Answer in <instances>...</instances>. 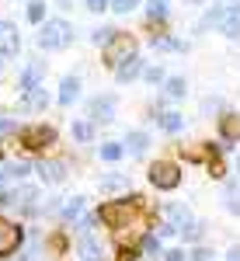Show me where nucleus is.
Returning <instances> with one entry per match:
<instances>
[{"label": "nucleus", "instance_id": "obj_1", "mask_svg": "<svg viewBox=\"0 0 240 261\" xmlns=\"http://www.w3.org/2000/svg\"><path fill=\"white\" fill-rule=\"evenodd\" d=\"M140 195H132V199H119V202H108V205H101L98 220L104 226H112V230H122V226H129V220L140 213Z\"/></svg>", "mask_w": 240, "mask_h": 261}, {"label": "nucleus", "instance_id": "obj_2", "mask_svg": "<svg viewBox=\"0 0 240 261\" xmlns=\"http://www.w3.org/2000/svg\"><path fill=\"white\" fill-rule=\"evenodd\" d=\"M39 49H66L73 42V28L66 24L63 18H52V21H42L39 28Z\"/></svg>", "mask_w": 240, "mask_h": 261}, {"label": "nucleus", "instance_id": "obj_3", "mask_svg": "<svg viewBox=\"0 0 240 261\" xmlns=\"http://www.w3.org/2000/svg\"><path fill=\"white\" fill-rule=\"evenodd\" d=\"M150 185L160 188V192H174L181 185V167L174 161H157L150 164Z\"/></svg>", "mask_w": 240, "mask_h": 261}, {"label": "nucleus", "instance_id": "obj_4", "mask_svg": "<svg viewBox=\"0 0 240 261\" xmlns=\"http://www.w3.org/2000/svg\"><path fill=\"white\" fill-rule=\"evenodd\" d=\"M132 53H136V45H132V39H129V35H119V32L112 35V42H108V45H101V56H104V66H112V70H115V66H119L122 60H129Z\"/></svg>", "mask_w": 240, "mask_h": 261}, {"label": "nucleus", "instance_id": "obj_5", "mask_svg": "<svg viewBox=\"0 0 240 261\" xmlns=\"http://www.w3.org/2000/svg\"><path fill=\"white\" fill-rule=\"evenodd\" d=\"M18 133L28 150H45V146L56 143V129H49V125H28V129H18Z\"/></svg>", "mask_w": 240, "mask_h": 261}, {"label": "nucleus", "instance_id": "obj_6", "mask_svg": "<svg viewBox=\"0 0 240 261\" xmlns=\"http://www.w3.org/2000/svg\"><path fill=\"white\" fill-rule=\"evenodd\" d=\"M21 241H24L21 226H14V223H7V220H0V258H11V254L21 247Z\"/></svg>", "mask_w": 240, "mask_h": 261}, {"label": "nucleus", "instance_id": "obj_7", "mask_svg": "<svg viewBox=\"0 0 240 261\" xmlns=\"http://www.w3.org/2000/svg\"><path fill=\"white\" fill-rule=\"evenodd\" d=\"M87 112H91V119H94V122H112V119H115V98H112V94L94 98L91 105H87Z\"/></svg>", "mask_w": 240, "mask_h": 261}, {"label": "nucleus", "instance_id": "obj_8", "mask_svg": "<svg viewBox=\"0 0 240 261\" xmlns=\"http://www.w3.org/2000/svg\"><path fill=\"white\" fill-rule=\"evenodd\" d=\"M140 73H143V60L136 56V53H132L129 60H122L119 66H115V77H119V84H132L136 77H140Z\"/></svg>", "mask_w": 240, "mask_h": 261}, {"label": "nucleus", "instance_id": "obj_9", "mask_svg": "<svg viewBox=\"0 0 240 261\" xmlns=\"http://www.w3.org/2000/svg\"><path fill=\"white\" fill-rule=\"evenodd\" d=\"M35 171H39V178L49 181V185H60V181L66 178V164H60V161H39Z\"/></svg>", "mask_w": 240, "mask_h": 261}, {"label": "nucleus", "instance_id": "obj_10", "mask_svg": "<svg viewBox=\"0 0 240 261\" xmlns=\"http://www.w3.org/2000/svg\"><path fill=\"white\" fill-rule=\"evenodd\" d=\"M45 105H49V94H45V87H32V91H24V98H21V112H42V108H45Z\"/></svg>", "mask_w": 240, "mask_h": 261}, {"label": "nucleus", "instance_id": "obj_11", "mask_svg": "<svg viewBox=\"0 0 240 261\" xmlns=\"http://www.w3.org/2000/svg\"><path fill=\"white\" fill-rule=\"evenodd\" d=\"M77 251H80V258H84V261H101V244L91 237V230H80Z\"/></svg>", "mask_w": 240, "mask_h": 261}, {"label": "nucleus", "instance_id": "obj_12", "mask_svg": "<svg viewBox=\"0 0 240 261\" xmlns=\"http://www.w3.org/2000/svg\"><path fill=\"white\" fill-rule=\"evenodd\" d=\"M42 77H45V63L35 60V63H32V66H28V70L18 77V91H32V87H39Z\"/></svg>", "mask_w": 240, "mask_h": 261}, {"label": "nucleus", "instance_id": "obj_13", "mask_svg": "<svg viewBox=\"0 0 240 261\" xmlns=\"http://www.w3.org/2000/svg\"><path fill=\"white\" fill-rule=\"evenodd\" d=\"M220 133H223V140H226V143H240V115H233V112H223Z\"/></svg>", "mask_w": 240, "mask_h": 261}, {"label": "nucleus", "instance_id": "obj_14", "mask_svg": "<svg viewBox=\"0 0 240 261\" xmlns=\"http://www.w3.org/2000/svg\"><path fill=\"white\" fill-rule=\"evenodd\" d=\"M220 28H223V35H226V39H237V35H240V4L226 7V14H223Z\"/></svg>", "mask_w": 240, "mask_h": 261}, {"label": "nucleus", "instance_id": "obj_15", "mask_svg": "<svg viewBox=\"0 0 240 261\" xmlns=\"http://www.w3.org/2000/svg\"><path fill=\"white\" fill-rule=\"evenodd\" d=\"M80 98V77H63L60 81V105H73Z\"/></svg>", "mask_w": 240, "mask_h": 261}, {"label": "nucleus", "instance_id": "obj_16", "mask_svg": "<svg viewBox=\"0 0 240 261\" xmlns=\"http://www.w3.org/2000/svg\"><path fill=\"white\" fill-rule=\"evenodd\" d=\"M28 174H32V164H4V167H0V185H4V181H21V178H28Z\"/></svg>", "mask_w": 240, "mask_h": 261}, {"label": "nucleus", "instance_id": "obj_17", "mask_svg": "<svg viewBox=\"0 0 240 261\" xmlns=\"http://www.w3.org/2000/svg\"><path fill=\"white\" fill-rule=\"evenodd\" d=\"M164 216H167V223H174V226H188L192 223V213L184 209V205H164Z\"/></svg>", "mask_w": 240, "mask_h": 261}, {"label": "nucleus", "instance_id": "obj_18", "mask_svg": "<svg viewBox=\"0 0 240 261\" xmlns=\"http://www.w3.org/2000/svg\"><path fill=\"white\" fill-rule=\"evenodd\" d=\"M98 157H101V161H108V164H115V161L125 157V146H122V143H101V146H98Z\"/></svg>", "mask_w": 240, "mask_h": 261}, {"label": "nucleus", "instance_id": "obj_19", "mask_svg": "<svg viewBox=\"0 0 240 261\" xmlns=\"http://www.w3.org/2000/svg\"><path fill=\"white\" fill-rule=\"evenodd\" d=\"M146 146H150V136L146 133H125V150H132V153H146Z\"/></svg>", "mask_w": 240, "mask_h": 261}, {"label": "nucleus", "instance_id": "obj_20", "mask_svg": "<svg viewBox=\"0 0 240 261\" xmlns=\"http://www.w3.org/2000/svg\"><path fill=\"white\" fill-rule=\"evenodd\" d=\"M223 14H226V4H212L209 11H205V18L199 21V32H205V28H212V24H220Z\"/></svg>", "mask_w": 240, "mask_h": 261}, {"label": "nucleus", "instance_id": "obj_21", "mask_svg": "<svg viewBox=\"0 0 240 261\" xmlns=\"http://www.w3.org/2000/svg\"><path fill=\"white\" fill-rule=\"evenodd\" d=\"M160 129H164V133H171V136H174V133H181V129H184V115H178V112L160 115Z\"/></svg>", "mask_w": 240, "mask_h": 261}, {"label": "nucleus", "instance_id": "obj_22", "mask_svg": "<svg viewBox=\"0 0 240 261\" xmlns=\"http://www.w3.org/2000/svg\"><path fill=\"white\" fill-rule=\"evenodd\" d=\"M119 188H129V174H108V178H101V192H119Z\"/></svg>", "mask_w": 240, "mask_h": 261}, {"label": "nucleus", "instance_id": "obj_23", "mask_svg": "<svg viewBox=\"0 0 240 261\" xmlns=\"http://www.w3.org/2000/svg\"><path fill=\"white\" fill-rule=\"evenodd\" d=\"M150 45H153V49H160V53H181V49H188V45H184V42H178V39H157V35L150 39Z\"/></svg>", "mask_w": 240, "mask_h": 261}, {"label": "nucleus", "instance_id": "obj_24", "mask_svg": "<svg viewBox=\"0 0 240 261\" xmlns=\"http://www.w3.org/2000/svg\"><path fill=\"white\" fill-rule=\"evenodd\" d=\"M146 14L153 21H164L171 14V4H167V0H150V4H146Z\"/></svg>", "mask_w": 240, "mask_h": 261}, {"label": "nucleus", "instance_id": "obj_25", "mask_svg": "<svg viewBox=\"0 0 240 261\" xmlns=\"http://www.w3.org/2000/svg\"><path fill=\"white\" fill-rule=\"evenodd\" d=\"M188 94V81L184 77H171L167 81V98H184Z\"/></svg>", "mask_w": 240, "mask_h": 261}, {"label": "nucleus", "instance_id": "obj_26", "mask_svg": "<svg viewBox=\"0 0 240 261\" xmlns=\"http://www.w3.org/2000/svg\"><path fill=\"white\" fill-rule=\"evenodd\" d=\"M91 136H94L91 122H73V140L77 143H91Z\"/></svg>", "mask_w": 240, "mask_h": 261}, {"label": "nucleus", "instance_id": "obj_27", "mask_svg": "<svg viewBox=\"0 0 240 261\" xmlns=\"http://www.w3.org/2000/svg\"><path fill=\"white\" fill-rule=\"evenodd\" d=\"M28 21H32V24H42V21H45V4H42V0H32V4H28Z\"/></svg>", "mask_w": 240, "mask_h": 261}, {"label": "nucleus", "instance_id": "obj_28", "mask_svg": "<svg viewBox=\"0 0 240 261\" xmlns=\"http://www.w3.org/2000/svg\"><path fill=\"white\" fill-rule=\"evenodd\" d=\"M140 4H143V0H112V7H108V11H115V14H132Z\"/></svg>", "mask_w": 240, "mask_h": 261}, {"label": "nucleus", "instance_id": "obj_29", "mask_svg": "<svg viewBox=\"0 0 240 261\" xmlns=\"http://www.w3.org/2000/svg\"><path fill=\"white\" fill-rule=\"evenodd\" d=\"M226 213H233V216L240 213V199H237V185L233 181L226 185Z\"/></svg>", "mask_w": 240, "mask_h": 261}, {"label": "nucleus", "instance_id": "obj_30", "mask_svg": "<svg viewBox=\"0 0 240 261\" xmlns=\"http://www.w3.org/2000/svg\"><path fill=\"white\" fill-rule=\"evenodd\" d=\"M84 213V199H70L66 205H63V220H73V216H80Z\"/></svg>", "mask_w": 240, "mask_h": 261}, {"label": "nucleus", "instance_id": "obj_31", "mask_svg": "<svg viewBox=\"0 0 240 261\" xmlns=\"http://www.w3.org/2000/svg\"><path fill=\"white\" fill-rule=\"evenodd\" d=\"M112 35H115V28H94V32H91V42H94V45H108Z\"/></svg>", "mask_w": 240, "mask_h": 261}, {"label": "nucleus", "instance_id": "obj_32", "mask_svg": "<svg viewBox=\"0 0 240 261\" xmlns=\"http://www.w3.org/2000/svg\"><path fill=\"white\" fill-rule=\"evenodd\" d=\"M14 133H18V122L11 119V115H0V140L4 136H14Z\"/></svg>", "mask_w": 240, "mask_h": 261}, {"label": "nucleus", "instance_id": "obj_33", "mask_svg": "<svg viewBox=\"0 0 240 261\" xmlns=\"http://www.w3.org/2000/svg\"><path fill=\"white\" fill-rule=\"evenodd\" d=\"M143 254H150V258H153V254H164V251H160V241L157 237H143Z\"/></svg>", "mask_w": 240, "mask_h": 261}, {"label": "nucleus", "instance_id": "obj_34", "mask_svg": "<svg viewBox=\"0 0 240 261\" xmlns=\"http://www.w3.org/2000/svg\"><path fill=\"white\" fill-rule=\"evenodd\" d=\"M143 77L150 84H160L164 81V66H143Z\"/></svg>", "mask_w": 240, "mask_h": 261}, {"label": "nucleus", "instance_id": "obj_35", "mask_svg": "<svg viewBox=\"0 0 240 261\" xmlns=\"http://www.w3.org/2000/svg\"><path fill=\"white\" fill-rule=\"evenodd\" d=\"M84 4H87V11H91V14H101V11H108V7H112V0H84Z\"/></svg>", "mask_w": 240, "mask_h": 261}, {"label": "nucleus", "instance_id": "obj_36", "mask_svg": "<svg viewBox=\"0 0 240 261\" xmlns=\"http://www.w3.org/2000/svg\"><path fill=\"white\" fill-rule=\"evenodd\" d=\"M209 112H223V101L220 98H205L202 101V115H209Z\"/></svg>", "mask_w": 240, "mask_h": 261}, {"label": "nucleus", "instance_id": "obj_37", "mask_svg": "<svg viewBox=\"0 0 240 261\" xmlns=\"http://www.w3.org/2000/svg\"><path fill=\"white\" fill-rule=\"evenodd\" d=\"M160 258H164V261H184V258H188V254H184L181 247H174V251H164Z\"/></svg>", "mask_w": 240, "mask_h": 261}, {"label": "nucleus", "instance_id": "obj_38", "mask_svg": "<svg viewBox=\"0 0 240 261\" xmlns=\"http://www.w3.org/2000/svg\"><path fill=\"white\" fill-rule=\"evenodd\" d=\"M192 261H209V251H205V247H195V254H192Z\"/></svg>", "mask_w": 240, "mask_h": 261}, {"label": "nucleus", "instance_id": "obj_39", "mask_svg": "<svg viewBox=\"0 0 240 261\" xmlns=\"http://www.w3.org/2000/svg\"><path fill=\"white\" fill-rule=\"evenodd\" d=\"M226 261H240V247H230V254H226Z\"/></svg>", "mask_w": 240, "mask_h": 261}, {"label": "nucleus", "instance_id": "obj_40", "mask_svg": "<svg viewBox=\"0 0 240 261\" xmlns=\"http://www.w3.org/2000/svg\"><path fill=\"white\" fill-rule=\"evenodd\" d=\"M136 258H140L136 251H122V261H136Z\"/></svg>", "mask_w": 240, "mask_h": 261}, {"label": "nucleus", "instance_id": "obj_41", "mask_svg": "<svg viewBox=\"0 0 240 261\" xmlns=\"http://www.w3.org/2000/svg\"><path fill=\"white\" fill-rule=\"evenodd\" d=\"M56 4H60V7H70V4H73V0H56Z\"/></svg>", "mask_w": 240, "mask_h": 261}, {"label": "nucleus", "instance_id": "obj_42", "mask_svg": "<svg viewBox=\"0 0 240 261\" xmlns=\"http://www.w3.org/2000/svg\"><path fill=\"white\" fill-rule=\"evenodd\" d=\"M188 4H202V0H188Z\"/></svg>", "mask_w": 240, "mask_h": 261}, {"label": "nucleus", "instance_id": "obj_43", "mask_svg": "<svg viewBox=\"0 0 240 261\" xmlns=\"http://www.w3.org/2000/svg\"><path fill=\"white\" fill-rule=\"evenodd\" d=\"M4 28H7V24H0V32H4Z\"/></svg>", "mask_w": 240, "mask_h": 261}, {"label": "nucleus", "instance_id": "obj_44", "mask_svg": "<svg viewBox=\"0 0 240 261\" xmlns=\"http://www.w3.org/2000/svg\"><path fill=\"white\" fill-rule=\"evenodd\" d=\"M0 66H4V56H0Z\"/></svg>", "mask_w": 240, "mask_h": 261}]
</instances>
